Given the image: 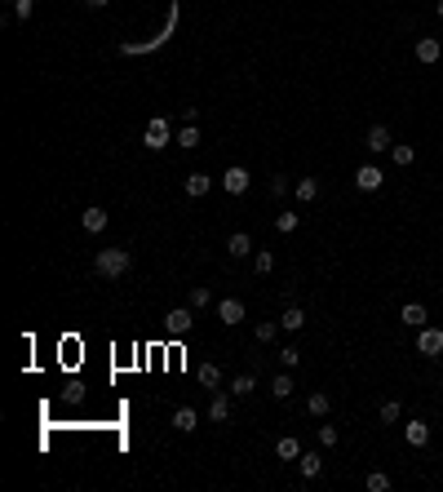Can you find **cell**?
I'll return each mask as SVG.
<instances>
[{
    "label": "cell",
    "mask_w": 443,
    "mask_h": 492,
    "mask_svg": "<svg viewBox=\"0 0 443 492\" xmlns=\"http://www.w3.org/2000/svg\"><path fill=\"white\" fill-rule=\"evenodd\" d=\"M93 271H98L102 280H120V275H129V271H134V253H129V249H98Z\"/></svg>",
    "instance_id": "1"
},
{
    "label": "cell",
    "mask_w": 443,
    "mask_h": 492,
    "mask_svg": "<svg viewBox=\"0 0 443 492\" xmlns=\"http://www.w3.org/2000/svg\"><path fill=\"white\" fill-rule=\"evenodd\" d=\"M173 27H177V5H168V23H164V32L160 36H151V40H142V45H120V53L125 58H142V53H151V49H160V45L173 36Z\"/></svg>",
    "instance_id": "2"
},
{
    "label": "cell",
    "mask_w": 443,
    "mask_h": 492,
    "mask_svg": "<svg viewBox=\"0 0 443 492\" xmlns=\"http://www.w3.org/2000/svg\"><path fill=\"white\" fill-rule=\"evenodd\" d=\"M191 328H195V306H173L164 315V333L168 337H186Z\"/></svg>",
    "instance_id": "3"
},
{
    "label": "cell",
    "mask_w": 443,
    "mask_h": 492,
    "mask_svg": "<svg viewBox=\"0 0 443 492\" xmlns=\"http://www.w3.org/2000/svg\"><path fill=\"white\" fill-rule=\"evenodd\" d=\"M142 147H147V151H164V147H168V116H151V120H147Z\"/></svg>",
    "instance_id": "4"
},
{
    "label": "cell",
    "mask_w": 443,
    "mask_h": 492,
    "mask_svg": "<svg viewBox=\"0 0 443 492\" xmlns=\"http://www.w3.org/2000/svg\"><path fill=\"white\" fill-rule=\"evenodd\" d=\"M417 355H426V359L443 355V328H435V324L417 328Z\"/></svg>",
    "instance_id": "5"
},
{
    "label": "cell",
    "mask_w": 443,
    "mask_h": 492,
    "mask_svg": "<svg viewBox=\"0 0 443 492\" xmlns=\"http://www.w3.org/2000/svg\"><path fill=\"white\" fill-rule=\"evenodd\" d=\"M249 186H253V173H249L244 164H231V169L222 173V191H226V195H244Z\"/></svg>",
    "instance_id": "6"
},
{
    "label": "cell",
    "mask_w": 443,
    "mask_h": 492,
    "mask_svg": "<svg viewBox=\"0 0 443 492\" xmlns=\"http://www.w3.org/2000/svg\"><path fill=\"white\" fill-rule=\"evenodd\" d=\"M244 315H249V310H244V302H240V297H222V302H218V319H222L226 328L244 324Z\"/></svg>",
    "instance_id": "7"
},
{
    "label": "cell",
    "mask_w": 443,
    "mask_h": 492,
    "mask_svg": "<svg viewBox=\"0 0 443 492\" xmlns=\"http://www.w3.org/2000/svg\"><path fill=\"white\" fill-rule=\"evenodd\" d=\"M364 147H368V151H372V156H381V151H390V147H394V138H390V129H385V125H372V129H368V134H364Z\"/></svg>",
    "instance_id": "8"
},
{
    "label": "cell",
    "mask_w": 443,
    "mask_h": 492,
    "mask_svg": "<svg viewBox=\"0 0 443 492\" xmlns=\"http://www.w3.org/2000/svg\"><path fill=\"white\" fill-rule=\"evenodd\" d=\"M381 164H359V173H355V186L359 191H381Z\"/></svg>",
    "instance_id": "9"
},
{
    "label": "cell",
    "mask_w": 443,
    "mask_h": 492,
    "mask_svg": "<svg viewBox=\"0 0 443 492\" xmlns=\"http://www.w3.org/2000/svg\"><path fill=\"white\" fill-rule=\"evenodd\" d=\"M403 439H408V448H426V443H430V426L421 421V417H412L408 426H403Z\"/></svg>",
    "instance_id": "10"
},
{
    "label": "cell",
    "mask_w": 443,
    "mask_h": 492,
    "mask_svg": "<svg viewBox=\"0 0 443 492\" xmlns=\"http://www.w3.org/2000/svg\"><path fill=\"white\" fill-rule=\"evenodd\" d=\"M439 58H443V45L435 40V36H421V40H417V62H426V67H435Z\"/></svg>",
    "instance_id": "11"
},
{
    "label": "cell",
    "mask_w": 443,
    "mask_h": 492,
    "mask_svg": "<svg viewBox=\"0 0 443 492\" xmlns=\"http://www.w3.org/2000/svg\"><path fill=\"white\" fill-rule=\"evenodd\" d=\"M399 319H403L408 328H426V324H430V310L421 306V302H408V306L399 310Z\"/></svg>",
    "instance_id": "12"
},
{
    "label": "cell",
    "mask_w": 443,
    "mask_h": 492,
    "mask_svg": "<svg viewBox=\"0 0 443 492\" xmlns=\"http://www.w3.org/2000/svg\"><path fill=\"white\" fill-rule=\"evenodd\" d=\"M107 222H111V217H107V209H98V204H93V209H84V213H80V226H84V231H89V235L107 231Z\"/></svg>",
    "instance_id": "13"
},
{
    "label": "cell",
    "mask_w": 443,
    "mask_h": 492,
    "mask_svg": "<svg viewBox=\"0 0 443 492\" xmlns=\"http://www.w3.org/2000/svg\"><path fill=\"white\" fill-rule=\"evenodd\" d=\"M231 399H235V395L231 391H218V395H213V404H209V421H226V417H231Z\"/></svg>",
    "instance_id": "14"
},
{
    "label": "cell",
    "mask_w": 443,
    "mask_h": 492,
    "mask_svg": "<svg viewBox=\"0 0 443 492\" xmlns=\"http://www.w3.org/2000/svg\"><path fill=\"white\" fill-rule=\"evenodd\" d=\"M195 377H200V386H204V391H218V386H222V368L213 364V359H204V364L195 368Z\"/></svg>",
    "instance_id": "15"
},
{
    "label": "cell",
    "mask_w": 443,
    "mask_h": 492,
    "mask_svg": "<svg viewBox=\"0 0 443 492\" xmlns=\"http://www.w3.org/2000/svg\"><path fill=\"white\" fill-rule=\"evenodd\" d=\"M186 195H191V200H200V195H209L213 191V177L209 173H186Z\"/></svg>",
    "instance_id": "16"
},
{
    "label": "cell",
    "mask_w": 443,
    "mask_h": 492,
    "mask_svg": "<svg viewBox=\"0 0 443 492\" xmlns=\"http://www.w3.org/2000/svg\"><path fill=\"white\" fill-rule=\"evenodd\" d=\"M195 426H200V413H195V408H186V404H182V408L173 413V430H177V434H191Z\"/></svg>",
    "instance_id": "17"
},
{
    "label": "cell",
    "mask_w": 443,
    "mask_h": 492,
    "mask_svg": "<svg viewBox=\"0 0 443 492\" xmlns=\"http://www.w3.org/2000/svg\"><path fill=\"white\" fill-rule=\"evenodd\" d=\"M297 470H301V479H319V475H324V457L301 452V457H297Z\"/></svg>",
    "instance_id": "18"
},
{
    "label": "cell",
    "mask_w": 443,
    "mask_h": 492,
    "mask_svg": "<svg viewBox=\"0 0 443 492\" xmlns=\"http://www.w3.org/2000/svg\"><path fill=\"white\" fill-rule=\"evenodd\" d=\"M226 253H231V258H249V253H253V235L249 231H235L231 240H226Z\"/></svg>",
    "instance_id": "19"
},
{
    "label": "cell",
    "mask_w": 443,
    "mask_h": 492,
    "mask_svg": "<svg viewBox=\"0 0 443 492\" xmlns=\"http://www.w3.org/2000/svg\"><path fill=\"white\" fill-rule=\"evenodd\" d=\"M257 391V373H235L231 377V395L235 399H244V395H253Z\"/></svg>",
    "instance_id": "20"
},
{
    "label": "cell",
    "mask_w": 443,
    "mask_h": 492,
    "mask_svg": "<svg viewBox=\"0 0 443 492\" xmlns=\"http://www.w3.org/2000/svg\"><path fill=\"white\" fill-rule=\"evenodd\" d=\"M279 328H284V333H301V328H306V310H301V306H288L284 315H279Z\"/></svg>",
    "instance_id": "21"
},
{
    "label": "cell",
    "mask_w": 443,
    "mask_h": 492,
    "mask_svg": "<svg viewBox=\"0 0 443 492\" xmlns=\"http://www.w3.org/2000/svg\"><path fill=\"white\" fill-rule=\"evenodd\" d=\"M275 457L279 461H297L301 457V443L293 439V434H284V439H275Z\"/></svg>",
    "instance_id": "22"
},
{
    "label": "cell",
    "mask_w": 443,
    "mask_h": 492,
    "mask_svg": "<svg viewBox=\"0 0 443 492\" xmlns=\"http://www.w3.org/2000/svg\"><path fill=\"white\" fill-rule=\"evenodd\" d=\"M328 408H333V399H328L324 391H310V399H306V413H310V417H328Z\"/></svg>",
    "instance_id": "23"
},
{
    "label": "cell",
    "mask_w": 443,
    "mask_h": 492,
    "mask_svg": "<svg viewBox=\"0 0 443 492\" xmlns=\"http://www.w3.org/2000/svg\"><path fill=\"white\" fill-rule=\"evenodd\" d=\"M390 160H394L399 169H408L412 160H417V147H408V142H394V147H390Z\"/></svg>",
    "instance_id": "24"
},
{
    "label": "cell",
    "mask_w": 443,
    "mask_h": 492,
    "mask_svg": "<svg viewBox=\"0 0 443 492\" xmlns=\"http://www.w3.org/2000/svg\"><path fill=\"white\" fill-rule=\"evenodd\" d=\"M293 195H297L301 204H310L319 195V182H315V177H301V182H293Z\"/></svg>",
    "instance_id": "25"
},
{
    "label": "cell",
    "mask_w": 443,
    "mask_h": 492,
    "mask_svg": "<svg viewBox=\"0 0 443 492\" xmlns=\"http://www.w3.org/2000/svg\"><path fill=\"white\" fill-rule=\"evenodd\" d=\"M297 386H293V377L288 373H279V377H270V395H275V399H288V395H293Z\"/></svg>",
    "instance_id": "26"
},
{
    "label": "cell",
    "mask_w": 443,
    "mask_h": 492,
    "mask_svg": "<svg viewBox=\"0 0 443 492\" xmlns=\"http://www.w3.org/2000/svg\"><path fill=\"white\" fill-rule=\"evenodd\" d=\"M275 333H279V319H262V324L253 328V337H257L262 346H270V342H275Z\"/></svg>",
    "instance_id": "27"
},
{
    "label": "cell",
    "mask_w": 443,
    "mask_h": 492,
    "mask_svg": "<svg viewBox=\"0 0 443 492\" xmlns=\"http://www.w3.org/2000/svg\"><path fill=\"white\" fill-rule=\"evenodd\" d=\"M177 147H182V151H195V147H200V125H182V134H177Z\"/></svg>",
    "instance_id": "28"
},
{
    "label": "cell",
    "mask_w": 443,
    "mask_h": 492,
    "mask_svg": "<svg viewBox=\"0 0 443 492\" xmlns=\"http://www.w3.org/2000/svg\"><path fill=\"white\" fill-rule=\"evenodd\" d=\"M253 271H257V275H270V271H275V253H270V249L253 253Z\"/></svg>",
    "instance_id": "29"
},
{
    "label": "cell",
    "mask_w": 443,
    "mask_h": 492,
    "mask_svg": "<svg viewBox=\"0 0 443 492\" xmlns=\"http://www.w3.org/2000/svg\"><path fill=\"white\" fill-rule=\"evenodd\" d=\"M186 306H195V310L213 306V293H209V288H204V284H200V288H191V297H186Z\"/></svg>",
    "instance_id": "30"
},
{
    "label": "cell",
    "mask_w": 443,
    "mask_h": 492,
    "mask_svg": "<svg viewBox=\"0 0 443 492\" xmlns=\"http://www.w3.org/2000/svg\"><path fill=\"white\" fill-rule=\"evenodd\" d=\"M364 484H368V492H390V475H385V470H372Z\"/></svg>",
    "instance_id": "31"
},
{
    "label": "cell",
    "mask_w": 443,
    "mask_h": 492,
    "mask_svg": "<svg viewBox=\"0 0 443 492\" xmlns=\"http://www.w3.org/2000/svg\"><path fill=\"white\" fill-rule=\"evenodd\" d=\"M399 417H403V408H399L394 399H385V404H381V426H394Z\"/></svg>",
    "instance_id": "32"
},
{
    "label": "cell",
    "mask_w": 443,
    "mask_h": 492,
    "mask_svg": "<svg viewBox=\"0 0 443 492\" xmlns=\"http://www.w3.org/2000/svg\"><path fill=\"white\" fill-rule=\"evenodd\" d=\"M288 191H293V182H288L284 173H275V177H270V195H275V200H284Z\"/></svg>",
    "instance_id": "33"
},
{
    "label": "cell",
    "mask_w": 443,
    "mask_h": 492,
    "mask_svg": "<svg viewBox=\"0 0 443 492\" xmlns=\"http://www.w3.org/2000/svg\"><path fill=\"white\" fill-rule=\"evenodd\" d=\"M275 231L293 235V231H297V213H279V217H275Z\"/></svg>",
    "instance_id": "34"
},
{
    "label": "cell",
    "mask_w": 443,
    "mask_h": 492,
    "mask_svg": "<svg viewBox=\"0 0 443 492\" xmlns=\"http://www.w3.org/2000/svg\"><path fill=\"white\" fill-rule=\"evenodd\" d=\"M279 364H284V368H297V364H301V351H297V346H284V351H279Z\"/></svg>",
    "instance_id": "35"
},
{
    "label": "cell",
    "mask_w": 443,
    "mask_h": 492,
    "mask_svg": "<svg viewBox=\"0 0 443 492\" xmlns=\"http://www.w3.org/2000/svg\"><path fill=\"white\" fill-rule=\"evenodd\" d=\"M337 439H342V434H337V426H319V443H324V448H333Z\"/></svg>",
    "instance_id": "36"
},
{
    "label": "cell",
    "mask_w": 443,
    "mask_h": 492,
    "mask_svg": "<svg viewBox=\"0 0 443 492\" xmlns=\"http://www.w3.org/2000/svg\"><path fill=\"white\" fill-rule=\"evenodd\" d=\"M36 14V0H14V18H31Z\"/></svg>",
    "instance_id": "37"
},
{
    "label": "cell",
    "mask_w": 443,
    "mask_h": 492,
    "mask_svg": "<svg viewBox=\"0 0 443 492\" xmlns=\"http://www.w3.org/2000/svg\"><path fill=\"white\" fill-rule=\"evenodd\" d=\"M182 125H200V107H182Z\"/></svg>",
    "instance_id": "38"
},
{
    "label": "cell",
    "mask_w": 443,
    "mask_h": 492,
    "mask_svg": "<svg viewBox=\"0 0 443 492\" xmlns=\"http://www.w3.org/2000/svg\"><path fill=\"white\" fill-rule=\"evenodd\" d=\"M111 0H84V9H107Z\"/></svg>",
    "instance_id": "39"
},
{
    "label": "cell",
    "mask_w": 443,
    "mask_h": 492,
    "mask_svg": "<svg viewBox=\"0 0 443 492\" xmlns=\"http://www.w3.org/2000/svg\"><path fill=\"white\" fill-rule=\"evenodd\" d=\"M435 14H439V18H443V0H439V5H435Z\"/></svg>",
    "instance_id": "40"
}]
</instances>
